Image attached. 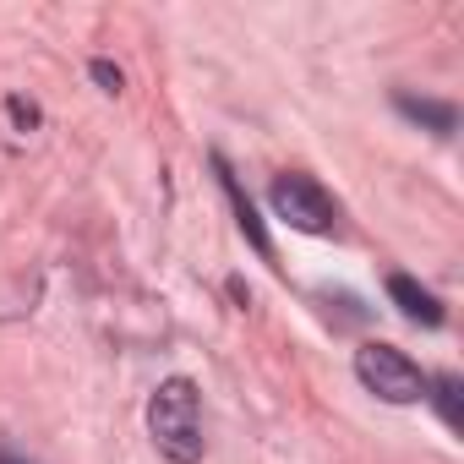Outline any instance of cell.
Returning a JSON list of instances; mask_svg holds the SVG:
<instances>
[{
	"label": "cell",
	"instance_id": "obj_1",
	"mask_svg": "<svg viewBox=\"0 0 464 464\" xmlns=\"http://www.w3.org/2000/svg\"><path fill=\"white\" fill-rule=\"evenodd\" d=\"M148 431L159 442V453L169 464H197L208 437H202V404H197V388L186 377H169L159 382V393L148 399Z\"/></svg>",
	"mask_w": 464,
	"mask_h": 464
},
{
	"label": "cell",
	"instance_id": "obj_2",
	"mask_svg": "<svg viewBox=\"0 0 464 464\" xmlns=\"http://www.w3.org/2000/svg\"><path fill=\"white\" fill-rule=\"evenodd\" d=\"M355 377H361V388L377 393L382 404H415V399H426V372H420L404 350L377 344V339L355 350Z\"/></svg>",
	"mask_w": 464,
	"mask_h": 464
},
{
	"label": "cell",
	"instance_id": "obj_3",
	"mask_svg": "<svg viewBox=\"0 0 464 464\" xmlns=\"http://www.w3.org/2000/svg\"><path fill=\"white\" fill-rule=\"evenodd\" d=\"M268 202H274V213H279L290 229H301V236H334V224H339V202H334L312 175H301V169L274 175Z\"/></svg>",
	"mask_w": 464,
	"mask_h": 464
},
{
	"label": "cell",
	"instance_id": "obj_4",
	"mask_svg": "<svg viewBox=\"0 0 464 464\" xmlns=\"http://www.w3.org/2000/svg\"><path fill=\"white\" fill-rule=\"evenodd\" d=\"M213 175H218V186H224V197H229V208H236V224H241V236L263 252V257H274V241H268V229H263V218H257V208H252V197L241 191V180L229 175V164L213 153Z\"/></svg>",
	"mask_w": 464,
	"mask_h": 464
},
{
	"label": "cell",
	"instance_id": "obj_5",
	"mask_svg": "<svg viewBox=\"0 0 464 464\" xmlns=\"http://www.w3.org/2000/svg\"><path fill=\"white\" fill-rule=\"evenodd\" d=\"M388 301H393L410 323H420V328H442V301H437L431 290H420L410 274H393V279H388Z\"/></svg>",
	"mask_w": 464,
	"mask_h": 464
},
{
	"label": "cell",
	"instance_id": "obj_6",
	"mask_svg": "<svg viewBox=\"0 0 464 464\" xmlns=\"http://www.w3.org/2000/svg\"><path fill=\"white\" fill-rule=\"evenodd\" d=\"M393 104H399V115H410L415 126H426V131H437V137H453V126H459V110H453V104H442V99L393 93Z\"/></svg>",
	"mask_w": 464,
	"mask_h": 464
},
{
	"label": "cell",
	"instance_id": "obj_7",
	"mask_svg": "<svg viewBox=\"0 0 464 464\" xmlns=\"http://www.w3.org/2000/svg\"><path fill=\"white\" fill-rule=\"evenodd\" d=\"M426 399H437V415H442V426H464V404H459V377H426Z\"/></svg>",
	"mask_w": 464,
	"mask_h": 464
},
{
	"label": "cell",
	"instance_id": "obj_8",
	"mask_svg": "<svg viewBox=\"0 0 464 464\" xmlns=\"http://www.w3.org/2000/svg\"><path fill=\"white\" fill-rule=\"evenodd\" d=\"M88 72H93V82H99V88H104V93H121V72H115V66H110V61H93V66H88Z\"/></svg>",
	"mask_w": 464,
	"mask_h": 464
},
{
	"label": "cell",
	"instance_id": "obj_9",
	"mask_svg": "<svg viewBox=\"0 0 464 464\" xmlns=\"http://www.w3.org/2000/svg\"><path fill=\"white\" fill-rule=\"evenodd\" d=\"M6 110H12V121H17V126H39V110H34L28 99H12Z\"/></svg>",
	"mask_w": 464,
	"mask_h": 464
},
{
	"label": "cell",
	"instance_id": "obj_10",
	"mask_svg": "<svg viewBox=\"0 0 464 464\" xmlns=\"http://www.w3.org/2000/svg\"><path fill=\"white\" fill-rule=\"evenodd\" d=\"M0 464H34L28 453H17V448H6V442H0Z\"/></svg>",
	"mask_w": 464,
	"mask_h": 464
}]
</instances>
